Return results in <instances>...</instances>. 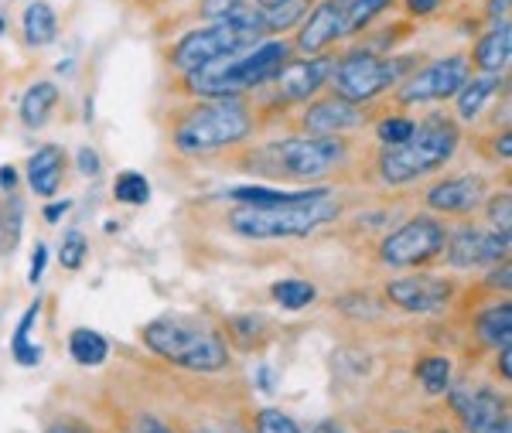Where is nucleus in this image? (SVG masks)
<instances>
[{
    "instance_id": "f257e3e1",
    "label": "nucleus",
    "mask_w": 512,
    "mask_h": 433,
    "mask_svg": "<svg viewBox=\"0 0 512 433\" xmlns=\"http://www.w3.org/2000/svg\"><path fill=\"white\" fill-rule=\"evenodd\" d=\"M291 58L294 45L287 38H263L260 45L222 55L181 76V89L195 99H246V93L267 89Z\"/></svg>"
},
{
    "instance_id": "f03ea898",
    "label": "nucleus",
    "mask_w": 512,
    "mask_h": 433,
    "mask_svg": "<svg viewBox=\"0 0 512 433\" xmlns=\"http://www.w3.org/2000/svg\"><path fill=\"white\" fill-rule=\"evenodd\" d=\"M243 168L263 178L287 181V185H325L338 171L352 164L349 137H280L263 147H253L243 157Z\"/></svg>"
},
{
    "instance_id": "7ed1b4c3",
    "label": "nucleus",
    "mask_w": 512,
    "mask_h": 433,
    "mask_svg": "<svg viewBox=\"0 0 512 433\" xmlns=\"http://www.w3.org/2000/svg\"><path fill=\"white\" fill-rule=\"evenodd\" d=\"M140 341L161 362L178 365L185 372H202V376L229 369L233 362V348L216 324L185 318V314H164L147 321L140 328Z\"/></svg>"
},
{
    "instance_id": "20e7f679",
    "label": "nucleus",
    "mask_w": 512,
    "mask_h": 433,
    "mask_svg": "<svg viewBox=\"0 0 512 433\" xmlns=\"http://www.w3.org/2000/svg\"><path fill=\"white\" fill-rule=\"evenodd\" d=\"M256 133V106L246 99H195L171 127V144L185 157L236 151Z\"/></svg>"
},
{
    "instance_id": "39448f33",
    "label": "nucleus",
    "mask_w": 512,
    "mask_h": 433,
    "mask_svg": "<svg viewBox=\"0 0 512 433\" xmlns=\"http://www.w3.org/2000/svg\"><path fill=\"white\" fill-rule=\"evenodd\" d=\"M461 123L448 113H431L417 120V130L407 144L379 147L376 174L386 188H407L414 181L431 178L458 154Z\"/></svg>"
},
{
    "instance_id": "423d86ee",
    "label": "nucleus",
    "mask_w": 512,
    "mask_h": 433,
    "mask_svg": "<svg viewBox=\"0 0 512 433\" xmlns=\"http://www.w3.org/2000/svg\"><path fill=\"white\" fill-rule=\"evenodd\" d=\"M338 219L335 191L315 202H297V205H236L229 212L226 226L246 243H277V239H308L315 236L321 226Z\"/></svg>"
},
{
    "instance_id": "0eeeda50",
    "label": "nucleus",
    "mask_w": 512,
    "mask_h": 433,
    "mask_svg": "<svg viewBox=\"0 0 512 433\" xmlns=\"http://www.w3.org/2000/svg\"><path fill=\"white\" fill-rule=\"evenodd\" d=\"M267 38V28H263V18L253 11V7H243V11H233L226 18H216L202 28H192L185 38L175 41L171 48V69H178L181 76L202 69V65L216 62L222 55L243 52L250 45H260Z\"/></svg>"
},
{
    "instance_id": "6e6552de",
    "label": "nucleus",
    "mask_w": 512,
    "mask_h": 433,
    "mask_svg": "<svg viewBox=\"0 0 512 433\" xmlns=\"http://www.w3.org/2000/svg\"><path fill=\"white\" fill-rule=\"evenodd\" d=\"M417 65H420L417 55H376L366 52V48H352L349 55L335 58L328 86H332L335 96L366 106L400 86Z\"/></svg>"
},
{
    "instance_id": "1a4fd4ad",
    "label": "nucleus",
    "mask_w": 512,
    "mask_h": 433,
    "mask_svg": "<svg viewBox=\"0 0 512 433\" xmlns=\"http://www.w3.org/2000/svg\"><path fill=\"white\" fill-rule=\"evenodd\" d=\"M448 226L437 215H410L396 229L386 232L376 246V260L390 270H424L441 260L448 246Z\"/></svg>"
},
{
    "instance_id": "9d476101",
    "label": "nucleus",
    "mask_w": 512,
    "mask_h": 433,
    "mask_svg": "<svg viewBox=\"0 0 512 433\" xmlns=\"http://www.w3.org/2000/svg\"><path fill=\"white\" fill-rule=\"evenodd\" d=\"M448 403L461 433H489L502 427V423H509V393L495 386V382L475 376L451 382Z\"/></svg>"
},
{
    "instance_id": "9b49d317",
    "label": "nucleus",
    "mask_w": 512,
    "mask_h": 433,
    "mask_svg": "<svg viewBox=\"0 0 512 433\" xmlns=\"http://www.w3.org/2000/svg\"><path fill=\"white\" fill-rule=\"evenodd\" d=\"M472 62L468 55H448V58H434L424 62L410 72L407 79L396 86V103L400 106H424V103H444L454 99L465 89V82L472 79Z\"/></svg>"
},
{
    "instance_id": "f8f14e48",
    "label": "nucleus",
    "mask_w": 512,
    "mask_h": 433,
    "mask_svg": "<svg viewBox=\"0 0 512 433\" xmlns=\"http://www.w3.org/2000/svg\"><path fill=\"white\" fill-rule=\"evenodd\" d=\"M335 69V55H315V58H291L277 79L270 82V96H274V110H291V106H304L321 96Z\"/></svg>"
},
{
    "instance_id": "ddd939ff",
    "label": "nucleus",
    "mask_w": 512,
    "mask_h": 433,
    "mask_svg": "<svg viewBox=\"0 0 512 433\" xmlns=\"http://www.w3.org/2000/svg\"><path fill=\"white\" fill-rule=\"evenodd\" d=\"M458 287L444 273H407L383 287V301L407 314H441L454 301Z\"/></svg>"
},
{
    "instance_id": "4468645a",
    "label": "nucleus",
    "mask_w": 512,
    "mask_h": 433,
    "mask_svg": "<svg viewBox=\"0 0 512 433\" xmlns=\"http://www.w3.org/2000/svg\"><path fill=\"white\" fill-rule=\"evenodd\" d=\"M441 260L448 263V270H482V266L492 270L509 260V236L482 226H461L448 232Z\"/></svg>"
},
{
    "instance_id": "2eb2a0df",
    "label": "nucleus",
    "mask_w": 512,
    "mask_h": 433,
    "mask_svg": "<svg viewBox=\"0 0 512 433\" xmlns=\"http://www.w3.org/2000/svg\"><path fill=\"white\" fill-rule=\"evenodd\" d=\"M369 123V110L359 103H349L342 96H318L304 103L301 110V137H349V133L362 130Z\"/></svg>"
},
{
    "instance_id": "dca6fc26",
    "label": "nucleus",
    "mask_w": 512,
    "mask_h": 433,
    "mask_svg": "<svg viewBox=\"0 0 512 433\" xmlns=\"http://www.w3.org/2000/svg\"><path fill=\"white\" fill-rule=\"evenodd\" d=\"M489 188L492 185L482 174H451V178L434 181L424 191V205L434 215H458V219H465V215H472L485 205V198L492 195Z\"/></svg>"
},
{
    "instance_id": "f3484780",
    "label": "nucleus",
    "mask_w": 512,
    "mask_h": 433,
    "mask_svg": "<svg viewBox=\"0 0 512 433\" xmlns=\"http://www.w3.org/2000/svg\"><path fill=\"white\" fill-rule=\"evenodd\" d=\"M345 38L342 31V11H338L335 0H321L308 11V18L297 24L294 35V52L301 58H315V55H328V48L338 45Z\"/></svg>"
},
{
    "instance_id": "a211bd4d",
    "label": "nucleus",
    "mask_w": 512,
    "mask_h": 433,
    "mask_svg": "<svg viewBox=\"0 0 512 433\" xmlns=\"http://www.w3.org/2000/svg\"><path fill=\"white\" fill-rule=\"evenodd\" d=\"M65 171H69V154L62 144H41L24 164L28 174V188L41 198H55L65 185Z\"/></svg>"
},
{
    "instance_id": "6ab92c4d",
    "label": "nucleus",
    "mask_w": 512,
    "mask_h": 433,
    "mask_svg": "<svg viewBox=\"0 0 512 433\" xmlns=\"http://www.w3.org/2000/svg\"><path fill=\"white\" fill-rule=\"evenodd\" d=\"M332 195L328 185L315 188H274V185H239L229 188L226 198H233L236 205H253V208H270V205H297V202H315V198Z\"/></svg>"
},
{
    "instance_id": "aec40b11",
    "label": "nucleus",
    "mask_w": 512,
    "mask_h": 433,
    "mask_svg": "<svg viewBox=\"0 0 512 433\" xmlns=\"http://www.w3.org/2000/svg\"><path fill=\"white\" fill-rule=\"evenodd\" d=\"M512 55V28L509 21H492V28L475 41L472 48V72H485V76H502Z\"/></svg>"
},
{
    "instance_id": "412c9836",
    "label": "nucleus",
    "mask_w": 512,
    "mask_h": 433,
    "mask_svg": "<svg viewBox=\"0 0 512 433\" xmlns=\"http://www.w3.org/2000/svg\"><path fill=\"white\" fill-rule=\"evenodd\" d=\"M506 89V76H485V72H478L465 82V89H461L458 96H454V120L458 123H475L478 116L492 106V99Z\"/></svg>"
},
{
    "instance_id": "4be33fe9",
    "label": "nucleus",
    "mask_w": 512,
    "mask_h": 433,
    "mask_svg": "<svg viewBox=\"0 0 512 433\" xmlns=\"http://www.w3.org/2000/svg\"><path fill=\"white\" fill-rule=\"evenodd\" d=\"M472 335L485 352H499V348L512 345V304L495 301L485 311H478L472 321Z\"/></svg>"
},
{
    "instance_id": "5701e85b",
    "label": "nucleus",
    "mask_w": 512,
    "mask_h": 433,
    "mask_svg": "<svg viewBox=\"0 0 512 433\" xmlns=\"http://www.w3.org/2000/svg\"><path fill=\"white\" fill-rule=\"evenodd\" d=\"M59 103H62V89L55 86L52 79L31 82V86L24 89L21 106H18L21 123H24L28 130H41V127H45V123L55 116V110H59Z\"/></svg>"
},
{
    "instance_id": "b1692460",
    "label": "nucleus",
    "mask_w": 512,
    "mask_h": 433,
    "mask_svg": "<svg viewBox=\"0 0 512 433\" xmlns=\"http://www.w3.org/2000/svg\"><path fill=\"white\" fill-rule=\"evenodd\" d=\"M21 31H24V45L28 48H45L59 38V14H55L52 4L45 0H31L24 7V18H21Z\"/></svg>"
},
{
    "instance_id": "393cba45",
    "label": "nucleus",
    "mask_w": 512,
    "mask_h": 433,
    "mask_svg": "<svg viewBox=\"0 0 512 433\" xmlns=\"http://www.w3.org/2000/svg\"><path fill=\"white\" fill-rule=\"evenodd\" d=\"M41 297H35L28 307H24L18 328H14V338H11V358L21 365V369H35V365H41V345H35L31 341V331H35V324L41 318Z\"/></svg>"
},
{
    "instance_id": "a878e982",
    "label": "nucleus",
    "mask_w": 512,
    "mask_h": 433,
    "mask_svg": "<svg viewBox=\"0 0 512 433\" xmlns=\"http://www.w3.org/2000/svg\"><path fill=\"white\" fill-rule=\"evenodd\" d=\"M69 355L82 369H99L110 358V341L99 335L96 328H76L69 335Z\"/></svg>"
},
{
    "instance_id": "bb28decb",
    "label": "nucleus",
    "mask_w": 512,
    "mask_h": 433,
    "mask_svg": "<svg viewBox=\"0 0 512 433\" xmlns=\"http://www.w3.org/2000/svg\"><path fill=\"white\" fill-rule=\"evenodd\" d=\"M414 376H417V386L424 389L427 396H444L454 382V365L448 355H424V358H417Z\"/></svg>"
},
{
    "instance_id": "cd10ccee",
    "label": "nucleus",
    "mask_w": 512,
    "mask_h": 433,
    "mask_svg": "<svg viewBox=\"0 0 512 433\" xmlns=\"http://www.w3.org/2000/svg\"><path fill=\"white\" fill-rule=\"evenodd\" d=\"M335 4H338V11H342L345 38H352V35H359V31H366L383 11H390L393 0H335Z\"/></svg>"
},
{
    "instance_id": "c85d7f7f",
    "label": "nucleus",
    "mask_w": 512,
    "mask_h": 433,
    "mask_svg": "<svg viewBox=\"0 0 512 433\" xmlns=\"http://www.w3.org/2000/svg\"><path fill=\"white\" fill-rule=\"evenodd\" d=\"M21 232H24V202L14 195H4L0 202V253L11 256L21 246Z\"/></svg>"
},
{
    "instance_id": "c756f323",
    "label": "nucleus",
    "mask_w": 512,
    "mask_h": 433,
    "mask_svg": "<svg viewBox=\"0 0 512 433\" xmlns=\"http://www.w3.org/2000/svg\"><path fill=\"white\" fill-rule=\"evenodd\" d=\"M270 297H274V304H280L284 311H304V307H311L318 301V287L311 280L287 277L270 287Z\"/></svg>"
},
{
    "instance_id": "7c9ffc66",
    "label": "nucleus",
    "mask_w": 512,
    "mask_h": 433,
    "mask_svg": "<svg viewBox=\"0 0 512 433\" xmlns=\"http://www.w3.org/2000/svg\"><path fill=\"white\" fill-rule=\"evenodd\" d=\"M414 130H417V120L407 113H390V116H383V120H376V127H373L379 147L407 144V140L414 137Z\"/></svg>"
},
{
    "instance_id": "2f4dec72",
    "label": "nucleus",
    "mask_w": 512,
    "mask_h": 433,
    "mask_svg": "<svg viewBox=\"0 0 512 433\" xmlns=\"http://www.w3.org/2000/svg\"><path fill=\"white\" fill-rule=\"evenodd\" d=\"M113 198L130 208L147 205L151 202V181H147L140 171H123V174H117V181H113Z\"/></svg>"
},
{
    "instance_id": "473e14b6",
    "label": "nucleus",
    "mask_w": 512,
    "mask_h": 433,
    "mask_svg": "<svg viewBox=\"0 0 512 433\" xmlns=\"http://www.w3.org/2000/svg\"><path fill=\"white\" fill-rule=\"evenodd\" d=\"M338 311H345L349 318L376 321L379 314H383V297L369 294V290H355V294H342V297H338Z\"/></svg>"
},
{
    "instance_id": "72a5a7b5",
    "label": "nucleus",
    "mask_w": 512,
    "mask_h": 433,
    "mask_svg": "<svg viewBox=\"0 0 512 433\" xmlns=\"http://www.w3.org/2000/svg\"><path fill=\"white\" fill-rule=\"evenodd\" d=\"M253 433H304L301 423L291 413H284L280 406H260L253 413Z\"/></svg>"
},
{
    "instance_id": "f704fd0d",
    "label": "nucleus",
    "mask_w": 512,
    "mask_h": 433,
    "mask_svg": "<svg viewBox=\"0 0 512 433\" xmlns=\"http://www.w3.org/2000/svg\"><path fill=\"white\" fill-rule=\"evenodd\" d=\"M89 260V239H86V232H79V229H69L62 236V243H59V263H62V270H69V273H76L82 270Z\"/></svg>"
},
{
    "instance_id": "c9c22d12",
    "label": "nucleus",
    "mask_w": 512,
    "mask_h": 433,
    "mask_svg": "<svg viewBox=\"0 0 512 433\" xmlns=\"http://www.w3.org/2000/svg\"><path fill=\"white\" fill-rule=\"evenodd\" d=\"M482 208H485V222H489V229L509 236V226H512V195L509 191H492Z\"/></svg>"
},
{
    "instance_id": "e433bc0d",
    "label": "nucleus",
    "mask_w": 512,
    "mask_h": 433,
    "mask_svg": "<svg viewBox=\"0 0 512 433\" xmlns=\"http://www.w3.org/2000/svg\"><path fill=\"white\" fill-rule=\"evenodd\" d=\"M243 7H250V0H202V18L216 21V18L233 14V11H243Z\"/></svg>"
},
{
    "instance_id": "4c0bfd02",
    "label": "nucleus",
    "mask_w": 512,
    "mask_h": 433,
    "mask_svg": "<svg viewBox=\"0 0 512 433\" xmlns=\"http://www.w3.org/2000/svg\"><path fill=\"white\" fill-rule=\"evenodd\" d=\"M45 266H48V246L35 243V249H31V266H28V283H31V287H38V283H41V277H45Z\"/></svg>"
},
{
    "instance_id": "58836bf2",
    "label": "nucleus",
    "mask_w": 512,
    "mask_h": 433,
    "mask_svg": "<svg viewBox=\"0 0 512 433\" xmlns=\"http://www.w3.org/2000/svg\"><path fill=\"white\" fill-rule=\"evenodd\" d=\"M495 376H499L502 389H506L509 382H512V345H506V348H499V352H495Z\"/></svg>"
},
{
    "instance_id": "ea45409f",
    "label": "nucleus",
    "mask_w": 512,
    "mask_h": 433,
    "mask_svg": "<svg viewBox=\"0 0 512 433\" xmlns=\"http://www.w3.org/2000/svg\"><path fill=\"white\" fill-rule=\"evenodd\" d=\"M76 161H79V171L86 174V178H96V174L103 171V161H99V154L93 151V147H79Z\"/></svg>"
},
{
    "instance_id": "a19ab883",
    "label": "nucleus",
    "mask_w": 512,
    "mask_h": 433,
    "mask_svg": "<svg viewBox=\"0 0 512 433\" xmlns=\"http://www.w3.org/2000/svg\"><path fill=\"white\" fill-rule=\"evenodd\" d=\"M137 433H178V430L171 427L168 420H161V416L144 413V416H137Z\"/></svg>"
},
{
    "instance_id": "79ce46f5",
    "label": "nucleus",
    "mask_w": 512,
    "mask_h": 433,
    "mask_svg": "<svg viewBox=\"0 0 512 433\" xmlns=\"http://www.w3.org/2000/svg\"><path fill=\"white\" fill-rule=\"evenodd\" d=\"M492 157H495L499 164H509V161H512V133H509V127H502V133H495Z\"/></svg>"
},
{
    "instance_id": "37998d69",
    "label": "nucleus",
    "mask_w": 512,
    "mask_h": 433,
    "mask_svg": "<svg viewBox=\"0 0 512 433\" xmlns=\"http://www.w3.org/2000/svg\"><path fill=\"white\" fill-rule=\"evenodd\" d=\"M45 433H93L82 420H72V416H59L45 427Z\"/></svg>"
},
{
    "instance_id": "c03bdc74",
    "label": "nucleus",
    "mask_w": 512,
    "mask_h": 433,
    "mask_svg": "<svg viewBox=\"0 0 512 433\" xmlns=\"http://www.w3.org/2000/svg\"><path fill=\"white\" fill-rule=\"evenodd\" d=\"M18 181H21V171L14 168V164H0V191H4V195H14Z\"/></svg>"
},
{
    "instance_id": "a18cd8bd",
    "label": "nucleus",
    "mask_w": 512,
    "mask_h": 433,
    "mask_svg": "<svg viewBox=\"0 0 512 433\" xmlns=\"http://www.w3.org/2000/svg\"><path fill=\"white\" fill-rule=\"evenodd\" d=\"M69 208H72V202H69V198H62V202H48V205H45V212H41V215H45L48 226H59L65 215H69Z\"/></svg>"
},
{
    "instance_id": "49530a36",
    "label": "nucleus",
    "mask_w": 512,
    "mask_h": 433,
    "mask_svg": "<svg viewBox=\"0 0 512 433\" xmlns=\"http://www.w3.org/2000/svg\"><path fill=\"white\" fill-rule=\"evenodd\" d=\"M489 287L502 290V294H509V260L489 270Z\"/></svg>"
},
{
    "instance_id": "de8ad7c7",
    "label": "nucleus",
    "mask_w": 512,
    "mask_h": 433,
    "mask_svg": "<svg viewBox=\"0 0 512 433\" xmlns=\"http://www.w3.org/2000/svg\"><path fill=\"white\" fill-rule=\"evenodd\" d=\"M403 4H407V11L414 14V18H427V14H434L444 0H403Z\"/></svg>"
},
{
    "instance_id": "09e8293b",
    "label": "nucleus",
    "mask_w": 512,
    "mask_h": 433,
    "mask_svg": "<svg viewBox=\"0 0 512 433\" xmlns=\"http://www.w3.org/2000/svg\"><path fill=\"white\" fill-rule=\"evenodd\" d=\"M489 18L492 21H509V0H489Z\"/></svg>"
},
{
    "instance_id": "8fccbe9b",
    "label": "nucleus",
    "mask_w": 512,
    "mask_h": 433,
    "mask_svg": "<svg viewBox=\"0 0 512 433\" xmlns=\"http://www.w3.org/2000/svg\"><path fill=\"white\" fill-rule=\"evenodd\" d=\"M311 433H345V430H342V423H335V420H321L311 427Z\"/></svg>"
},
{
    "instance_id": "3c124183",
    "label": "nucleus",
    "mask_w": 512,
    "mask_h": 433,
    "mask_svg": "<svg viewBox=\"0 0 512 433\" xmlns=\"http://www.w3.org/2000/svg\"><path fill=\"white\" fill-rule=\"evenodd\" d=\"M427 433H461V430L458 427H448V423H434V427L427 430Z\"/></svg>"
},
{
    "instance_id": "603ef678",
    "label": "nucleus",
    "mask_w": 512,
    "mask_h": 433,
    "mask_svg": "<svg viewBox=\"0 0 512 433\" xmlns=\"http://www.w3.org/2000/svg\"><path fill=\"white\" fill-rule=\"evenodd\" d=\"M489 433H512V423H502V427H495V430H489Z\"/></svg>"
},
{
    "instance_id": "864d4df0",
    "label": "nucleus",
    "mask_w": 512,
    "mask_h": 433,
    "mask_svg": "<svg viewBox=\"0 0 512 433\" xmlns=\"http://www.w3.org/2000/svg\"><path fill=\"white\" fill-rule=\"evenodd\" d=\"M383 433H414V430H407V427H390V430H383Z\"/></svg>"
},
{
    "instance_id": "5fc2aeb1",
    "label": "nucleus",
    "mask_w": 512,
    "mask_h": 433,
    "mask_svg": "<svg viewBox=\"0 0 512 433\" xmlns=\"http://www.w3.org/2000/svg\"><path fill=\"white\" fill-rule=\"evenodd\" d=\"M4 31H7V21H4V14H0V38H4Z\"/></svg>"
},
{
    "instance_id": "6e6d98bb",
    "label": "nucleus",
    "mask_w": 512,
    "mask_h": 433,
    "mask_svg": "<svg viewBox=\"0 0 512 433\" xmlns=\"http://www.w3.org/2000/svg\"><path fill=\"white\" fill-rule=\"evenodd\" d=\"M192 433H212V430H192Z\"/></svg>"
}]
</instances>
